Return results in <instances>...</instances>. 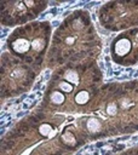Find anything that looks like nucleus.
<instances>
[{
    "mask_svg": "<svg viewBox=\"0 0 138 155\" xmlns=\"http://www.w3.org/2000/svg\"><path fill=\"white\" fill-rule=\"evenodd\" d=\"M51 131H52V128H51V126H50V125H42V126L40 127V133H41V134H44V136L50 134V133H51Z\"/></svg>",
    "mask_w": 138,
    "mask_h": 155,
    "instance_id": "7",
    "label": "nucleus"
},
{
    "mask_svg": "<svg viewBox=\"0 0 138 155\" xmlns=\"http://www.w3.org/2000/svg\"><path fill=\"white\" fill-rule=\"evenodd\" d=\"M33 47H34L35 50H41V48L44 47V41H42V39H35V40L33 41Z\"/></svg>",
    "mask_w": 138,
    "mask_h": 155,
    "instance_id": "8",
    "label": "nucleus"
},
{
    "mask_svg": "<svg viewBox=\"0 0 138 155\" xmlns=\"http://www.w3.org/2000/svg\"><path fill=\"white\" fill-rule=\"evenodd\" d=\"M65 79L69 81V82H77V74L73 70H69L67 74H65Z\"/></svg>",
    "mask_w": 138,
    "mask_h": 155,
    "instance_id": "6",
    "label": "nucleus"
},
{
    "mask_svg": "<svg viewBox=\"0 0 138 155\" xmlns=\"http://www.w3.org/2000/svg\"><path fill=\"white\" fill-rule=\"evenodd\" d=\"M59 87H61L63 91H65V92H70V91L73 90V86H71L70 84H67V82H62V84L59 85Z\"/></svg>",
    "mask_w": 138,
    "mask_h": 155,
    "instance_id": "9",
    "label": "nucleus"
},
{
    "mask_svg": "<svg viewBox=\"0 0 138 155\" xmlns=\"http://www.w3.org/2000/svg\"><path fill=\"white\" fill-rule=\"evenodd\" d=\"M73 41H74V40H71V38H69L68 40H65V42H67V44H71Z\"/></svg>",
    "mask_w": 138,
    "mask_h": 155,
    "instance_id": "11",
    "label": "nucleus"
},
{
    "mask_svg": "<svg viewBox=\"0 0 138 155\" xmlns=\"http://www.w3.org/2000/svg\"><path fill=\"white\" fill-rule=\"evenodd\" d=\"M75 101H76V103H79V104H84V103H86V102L88 101V93L85 92V91L77 93V96L75 97Z\"/></svg>",
    "mask_w": 138,
    "mask_h": 155,
    "instance_id": "3",
    "label": "nucleus"
},
{
    "mask_svg": "<svg viewBox=\"0 0 138 155\" xmlns=\"http://www.w3.org/2000/svg\"><path fill=\"white\" fill-rule=\"evenodd\" d=\"M131 50V42L127 39H121L115 45V52L120 56H125Z\"/></svg>",
    "mask_w": 138,
    "mask_h": 155,
    "instance_id": "1",
    "label": "nucleus"
},
{
    "mask_svg": "<svg viewBox=\"0 0 138 155\" xmlns=\"http://www.w3.org/2000/svg\"><path fill=\"white\" fill-rule=\"evenodd\" d=\"M51 99H52V102H53V103L61 104V103L64 101V96H63V93H61V92H53V93H52Z\"/></svg>",
    "mask_w": 138,
    "mask_h": 155,
    "instance_id": "5",
    "label": "nucleus"
},
{
    "mask_svg": "<svg viewBox=\"0 0 138 155\" xmlns=\"http://www.w3.org/2000/svg\"><path fill=\"white\" fill-rule=\"evenodd\" d=\"M28 47H29V42H28V40H25V39H17V40L13 42V48H15V51H17V52H19V53L25 52V51L28 50Z\"/></svg>",
    "mask_w": 138,
    "mask_h": 155,
    "instance_id": "2",
    "label": "nucleus"
},
{
    "mask_svg": "<svg viewBox=\"0 0 138 155\" xmlns=\"http://www.w3.org/2000/svg\"><path fill=\"white\" fill-rule=\"evenodd\" d=\"M87 126H88L90 131L94 132V131H98V130H99V126H100V125H99V122H98L97 119H90L88 122H87Z\"/></svg>",
    "mask_w": 138,
    "mask_h": 155,
    "instance_id": "4",
    "label": "nucleus"
},
{
    "mask_svg": "<svg viewBox=\"0 0 138 155\" xmlns=\"http://www.w3.org/2000/svg\"><path fill=\"white\" fill-rule=\"evenodd\" d=\"M115 113H116V108H115V105H114V104L109 105V107H108V114H110V115H114Z\"/></svg>",
    "mask_w": 138,
    "mask_h": 155,
    "instance_id": "10",
    "label": "nucleus"
}]
</instances>
